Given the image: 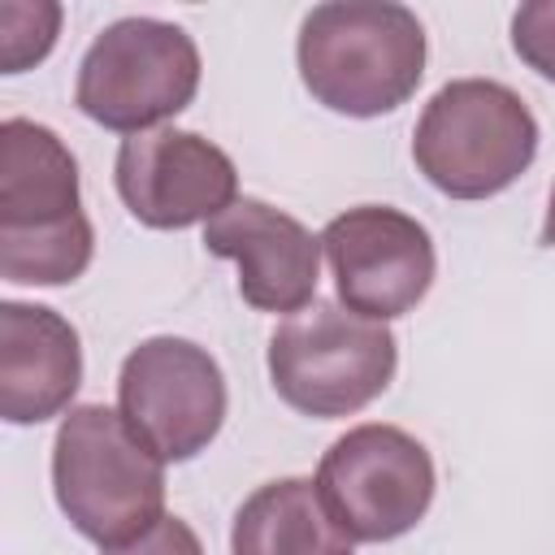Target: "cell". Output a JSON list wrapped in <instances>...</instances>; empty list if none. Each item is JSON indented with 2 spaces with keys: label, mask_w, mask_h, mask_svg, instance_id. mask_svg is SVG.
Listing matches in <instances>:
<instances>
[{
  "label": "cell",
  "mask_w": 555,
  "mask_h": 555,
  "mask_svg": "<svg viewBox=\"0 0 555 555\" xmlns=\"http://www.w3.org/2000/svg\"><path fill=\"white\" fill-rule=\"evenodd\" d=\"M542 243L555 247V186H551V204H546V221H542Z\"/></svg>",
  "instance_id": "e0dca14e"
},
{
  "label": "cell",
  "mask_w": 555,
  "mask_h": 555,
  "mask_svg": "<svg viewBox=\"0 0 555 555\" xmlns=\"http://www.w3.org/2000/svg\"><path fill=\"white\" fill-rule=\"evenodd\" d=\"M95 234L78 199V160L56 130L0 126V273L17 286H65L91 264Z\"/></svg>",
  "instance_id": "6da1fadb"
},
{
  "label": "cell",
  "mask_w": 555,
  "mask_h": 555,
  "mask_svg": "<svg viewBox=\"0 0 555 555\" xmlns=\"http://www.w3.org/2000/svg\"><path fill=\"white\" fill-rule=\"evenodd\" d=\"M52 490L82 538L121 546L165 516V460L121 412L78 403L52 442Z\"/></svg>",
  "instance_id": "3957f363"
},
{
  "label": "cell",
  "mask_w": 555,
  "mask_h": 555,
  "mask_svg": "<svg viewBox=\"0 0 555 555\" xmlns=\"http://www.w3.org/2000/svg\"><path fill=\"white\" fill-rule=\"evenodd\" d=\"M56 26H61V9L56 4H0L4 74H22L26 65L43 61L48 48L56 43Z\"/></svg>",
  "instance_id": "5bb4252c"
},
{
  "label": "cell",
  "mask_w": 555,
  "mask_h": 555,
  "mask_svg": "<svg viewBox=\"0 0 555 555\" xmlns=\"http://www.w3.org/2000/svg\"><path fill=\"white\" fill-rule=\"evenodd\" d=\"M104 555H204V546L182 516H160L139 538H130L121 546H104Z\"/></svg>",
  "instance_id": "2e32d148"
},
{
  "label": "cell",
  "mask_w": 555,
  "mask_h": 555,
  "mask_svg": "<svg viewBox=\"0 0 555 555\" xmlns=\"http://www.w3.org/2000/svg\"><path fill=\"white\" fill-rule=\"evenodd\" d=\"M230 555H351V538L312 477H278L234 512Z\"/></svg>",
  "instance_id": "4fadbf2b"
},
{
  "label": "cell",
  "mask_w": 555,
  "mask_h": 555,
  "mask_svg": "<svg viewBox=\"0 0 555 555\" xmlns=\"http://www.w3.org/2000/svg\"><path fill=\"white\" fill-rule=\"evenodd\" d=\"M434 460L399 425H356L317 464V490L351 542H390L434 503Z\"/></svg>",
  "instance_id": "52a82bcc"
},
{
  "label": "cell",
  "mask_w": 555,
  "mask_h": 555,
  "mask_svg": "<svg viewBox=\"0 0 555 555\" xmlns=\"http://www.w3.org/2000/svg\"><path fill=\"white\" fill-rule=\"evenodd\" d=\"M204 247L238 264V295L256 312H304L317 299L321 234L264 199H234L204 225Z\"/></svg>",
  "instance_id": "8fae6325"
},
{
  "label": "cell",
  "mask_w": 555,
  "mask_h": 555,
  "mask_svg": "<svg viewBox=\"0 0 555 555\" xmlns=\"http://www.w3.org/2000/svg\"><path fill=\"white\" fill-rule=\"evenodd\" d=\"M199 91L195 39L160 17H121L104 26L78 61L74 104L117 134L160 130Z\"/></svg>",
  "instance_id": "8992f818"
},
{
  "label": "cell",
  "mask_w": 555,
  "mask_h": 555,
  "mask_svg": "<svg viewBox=\"0 0 555 555\" xmlns=\"http://www.w3.org/2000/svg\"><path fill=\"white\" fill-rule=\"evenodd\" d=\"M117 412L165 460H195L225 421L221 364L191 338H143L117 373Z\"/></svg>",
  "instance_id": "ba28073f"
},
{
  "label": "cell",
  "mask_w": 555,
  "mask_h": 555,
  "mask_svg": "<svg viewBox=\"0 0 555 555\" xmlns=\"http://www.w3.org/2000/svg\"><path fill=\"white\" fill-rule=\"evenodd\" d=\"M533 156L538 121L529 104L494 78H455L438 87L412 130L416 169L451 199H490L507 191Z\"/></svg>",
  "instance_id": "277c9868"
},
{
  "label": "cell",
  "mask_w": 555,
  "mask_h": 555,
  "mask_svg": "<svg viewBox=\"0 0 555 555\" xmlns=\"http://www.w3.org/2000/svg\"><path fill=\"white\" fill-rule=\"evenodd\" d=\"M295 61L330 113L382 117L408 104L425 78V26L395 0H330L304 17Z\"/></svg>",
  "instance_id": "7a4b0ae2"
},
{
  "label": "cell",
  "mask_w": 555,
  "mask_h": 555,
  "mask_svg": "<svg viewBox=\"0 0 555 555\" xmlns=\"http://www.w3.org/2000/svg\"><path fill=\"white\" fill-rule=\"evenodd\" d=\"M512 48L533 74L555 82V0H529L512 13Z\"/></svg>",
  "instance_id": "9a60e30c"
},
{
  "label": "cell",
  "mask_w": 555,
  "mask_h": 555,
  "mask_svg": "<svg viewBox=\"0 0 555 555\" xmlns=\"http://www.w3.org/2000/svg\"><path fill=\"white\" fill-rule=\"evenodd\" d=\"M321 251L338 286V304L369 321L412 312L429 295L438 269L429 230L390 204L338 212L321 230Z\"/></svg>",
  "instance_id": "9c48e42d"
},
{
  "label": "cell",
  "mask_w": 555,
  "mask_h": 555,
  "mask_svg": "<svg viewBox=\"0 0 555 555\" xmlns=\"http://www.w3.org/2000/svg\"><path fill=\"white\" fill-rule=\"evenodd\" d=\"M82 386L78 330L43 304H0V416L39 425L61 416Z\"/></svg>",
  "instance_id": "7c38bea8"
},
{
  "label": "cell",
  "mask_w": 555,
  "mask_h": 555,
  "mask_svg": "<svg viewBox=\"0 0 555 555\" xmlns=\"http://www.w3.org/2000/svg\"><path fill=\"white\" fill-rule=\"evenodd\" d=\"M113 178L130 217L152 230L208 225L238 199L234 160L204 134L178 126L121 139Z\"/></svg>",
  "instance_id": "30bf717a"
},
{
  "label": "cell",
  "mask_w": 555,
  "mask_h": 555,
  "mask_svg": "<svg viewBox=\"0 0 555 555\" xmlns=\"http://www.w3.org/2000/svg\"><path fill=\"white\" fill-rule=\"evenodd\" d=\"M399 347L386 321H369L334 299H312L269 338V377L286 408L338 421L369 408L395 377Z\"/></svg>",
  "instance_id": "5b68a950"
}]
</instances>
